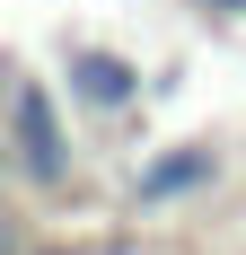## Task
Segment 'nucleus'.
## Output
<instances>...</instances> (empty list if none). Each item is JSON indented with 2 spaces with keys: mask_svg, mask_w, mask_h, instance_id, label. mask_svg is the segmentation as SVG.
<instances>
[{
  "mask_svg": "<svg viewBox=\"0 0 246 255\" xmlns=\"http://www.w3.org/2000/svg\"><path fill=\"white\" fill-rule=\"evenodd\" d=\"M229 9H246V0H229Z\"/></svg>",
  "mask_w": 246,
  "mask_h": 255,
  "instance_id": "obj_1",
  "label": "nucleus"
}]
</instances>
